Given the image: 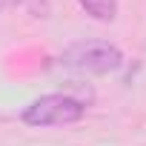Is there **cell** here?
Here are the masks:
<instances>
[{
  "mask_svg": "<svg viewBox=\"0 0 146 146\" xmlns=\"http://www.w3.org/2000/svg\"><path fill=\"white\" fill-rule=\"evenodd\" d=\"M60 63L80 75H109L123 66V54L115 43L106 40H78L63 49Z\"/></svg>",
  "mask_w": 146,
  "mask_h": 146,
  "instance_id": "cell-1",
  "label": "cell"
},
{
  "mask_svg": "<svg viewBox=\"0 0 146 146\" xmlns=\"http://www.w3.org/2000/svg\"><path fill=\"white\" fill-rule=\"evenodd\" d=\"M78 3L89 17H95L100 23H109L117 15V0H78Z\"/></svg>",
  "mask_w": 146,
  "mask_h": 146,
  "instance_id": "cell-3",
  "label": "cell"
},
{
  "mask_svg": "<svg viewBox=\"0 0 146 146\" xmlns=\"http://www.w3.org/2000/svg\"><path fill=\"white\" fill-rule=\"evenodd\" d=\"M86 115L83 100L72 95H43L23 109V123L29 126H66Z\"/></svg>",
  "mask_w": 146,
  "mask_h": 146,
  "instance_id": "cell-2",
  "label": "cell"
},
{
  "mask_svg": "<svg viewBox=\"0 0 146 146\" xmlns=\"http://www.w3.org/2000/svg\"><path fill=\"white\" fill-rule=\"evenodd\" d=\"M20 3H26V0H0V12H9V9H15Z\"/></svg>",
  "mask_w": 146,
  "mask_h": 146,
  "instance_id": "cell-4",
  "label": "cell"
}]
</instances>
